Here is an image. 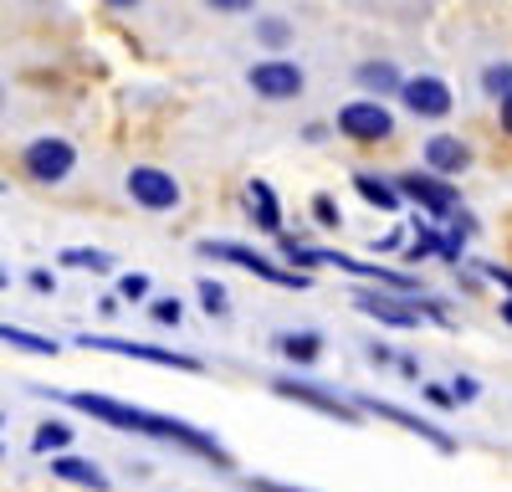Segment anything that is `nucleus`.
Listing matches in <instances>:
<instances>
[{
  "label": "nucleus",
  "mask_w": 512,
  "mask_h": 492,
  "mask_svg": "<svg viewBox=\"0 0 512 492\" xmlns=\"http://www.w3.org/2000/svg\"><path fill=\"white\" fill-rule=\"evenodd\" d=\"M256 41H262V47H287L292 26H287L282 16H262V21H256Z\"/></svg>",
  "instance_id": "26"
},
{
  "label": "nucleus",
  "mask_w": 512,
  "mask_h": 492,
  "mask_svg": "<svg viewBox=\"0 0 512 492\" xmlns=\"http://www.w3.org/2000/svg\"><path fill=\"white\" fill-rule=\"evenodd\" d=\"M354 190H359L369 205H379V211H400V200H405L395 180H379V175H369V170L354 175Z\"/></svg>",
  "instance_id": "18"
},
{
  "label": "nucleus",
  "mask_w": 512,
  "mask_h": 492,
  "mask_svg": "<svg viewBox=\"0 0 512 492\" xmlns=\"http://www.w3.org/2000/svg\"><path fill=\"white\" fill-rule=\"evenodd\" d=\"M195 293H200V308H205L210 318H226V313H231V293H226L216 277H200V282H195Z\"/></svg>",
  "instance_id": "21"
},
{
  "label": "nucleus",
  "mask_w": 512,
  "mask_h": 492,
  "mask_svg": "<svg viewBox=\"0 0 512 492\" xmlns=\"http://www.w3.org/2000/svg\"><path fill=\"white\" fill-rule=\"evenodd\" d=\"M272 395H282V400H292V405H308V410H318V416L344 421V426H359V421H364V410H359L354 400H338L333 390H323V385H313V380H297V375H277V380H272Z\"/></svg>",
  "instance_id": "4"
},
{
  "label": "nucleus",
  "mask_w": 512,
  "mask_h": 492,
  "mask_svg": "<svg viewBox=\"0 0 512 492\" xmlns=\"http://www.w3.org/2000/svg\"><path fill=\"white\" fill-rule=\"evenodd\" d=\"M374 252H405V231H390V236H374Z\"/></svg>",
  "instance_id": "37"
},
{
  "label": "nucleus",
  "mask_w": 512,
  "mask_h": 492,
  "mask_svg": "<svg viewBox=\"0 0 512 492\" xmlns=\"http://www.w3.org/2000/svg\"><path fill=\"white\" fill-rule=\"evenodd\" d=\"M395 364H400V375H405V380H420V359H415V354H400Z\"/></svg>",
  "instance_id": "38"
},
{
  "label": "nucleus",
  "mask_w": 512,
  "mask_h": 492,
  "mask_svg": "<svg viewBox=\"0 0 512 492\" xmlns=\"http://www.w3.org/2000/svg\"><path fill=\"white\" fill-rule=\"evenodd\" d=\"M354 308L369 313V318H379L384 328H420L425 318L441 323V328L456 323V318L446 313V303H436V298H400V293H384V287H359Z\"/></svg>",
  "instance_id": "2"
},
{
  "label": "nucleus",
  "mask_w": 512,
  "mask_h": 492,
  "mask_svg": "<svg viewBox=\"0 0 512 492\" xmlns=\"http://www.w3.org/2000/svg\"><path fill=\"white\" fill-rule=\"evenodd\" d=\"M246 211H251V221L262 226L267 236H282V205H277V190L267 180H251L246 185Z\"/></svg>",
  "instance_id": "15"
},
{
  "label": "nucleus",
  "mask_w": 512,
  "mask_h": 492,
  "mask_svg": "<svg viewBox=\"0 0 512 492\" xmlns=\"http://www.w3.org/2000/svg\"><path fill=\"white\" fill-rule=\"evenodd\" d=\"M277 252H282V262H287V267H297V272H308V267H323V262H318V246L297 241V236H277Z\"/></svg>",
  "instance_id": "20"
},
{
  "label": "nucleus",
  "mask_w": 512,
  "mask_h": 492,
  "mask_svg": "<svg viewBox=\"0 0 512 492\" xmlns=\"http://www.w3.org/2000/svg\"><path fill=\"white\" fill-rule=\"evenodd\" d=\"M149 323L180 328V323H185V303H180V298H154V303H149Z\"/></svg>",
  "instance_id": "25"
},
{
  "label": "nucleus",
  "mask_w": 512,
  "mask_h": 492,
  "mask_svg": "<svg viewBox=\"0 0 512 492\" xmlns=\"http://www.w3.org/2000/svg\"><path fill=\"white\" fill-rule=\"evenodd\" d=\"M313 221H318L323 231H338V226H344V216H338L333 195H313Z\"/></svg>",
  "instance_id": "28"
},
{
  "label": "nucleus",
  "mask_w": 512,
  "mask_h": 492,
  "mask_svg": "<svg viewBox=\"0 0 512 492\" xmlns=\"http://www.w3.org/2000/svg\"><path fill=\"white\" fill-rule=\"evenodd\" d=\"M400 103H405L415 118H446V113H451V88H446L441 77L420 72V77H405V93H400Z\"/></svg>",
  "instance_id": "12"
},
{
  "label": "nucleus",
  "mask_w": 512,
  "mask_h": 492,
  "mask_svg": "<svg viewBox=\"0 0 512 492\" xmlns=\"http://www.w3.org/2000/svg\"><path fill=\"white\" fill-rule=\"evenodd\" d=\"M451 390H456V400H461V405H472V400L482 395V385H477L472 375H456V380H451Z\"/></svg>",
  "instance_id": "30"
},
{
  "label": "nucleus",
  "mask_w": 512,
  "mask_h": 492,
  "mask_svg": "<svg viewBox=\"0 0 512 492\" xmlns=\"http://www.w3.org/2000/svg\"><path fill=\"white\" fill-rule=\"evenodd\" d=\"M149 287H154L149 272H123V277H118V298H123V303H144Z\"/></svg>",
  "instance_id": "27"
},
{
  "label": "nucleus",
  "mask_w": 512,
  "mask_h": 492,
  "mask_svg": "<svg viewBox=\"0 0 512 492\" xmlns=\"http://www.w3.org/2000/svg\"><path fill=\"white\" fill-rule=\"evenodd\" d=\"M0 339H6L11 349H26V354H57V339L26 334V328H16V323H6V328H0Z\"/></svg>",
  "instance_id": "23"
},
{
  "label": "nucleus",
  "mask_w": 512,
  "mask_h": 492,
  "mask_svg": "<svg viewBox=\"0 0 512 492\" xmlns=\"http://www.w3.org/2000/svg\"><path fill=\"white\" fill-rule=\"evenodd\" d=\"M364 354H369V364H374V369H384V364H395V359H400V354H390V349H384L379 339H369V349H364Z\"/></svg>",
  "instance_id": "34"
},
{
  "label": "nucleus",
  "mask_w": 512,
  "mask_h": 492,
  "mask_svg": "<svg viewBox=\"0 0 512 492\" xmlns=\"http://www.w3.org/2000/svg\"><path fill=\"white\" fill-rule=\"evenodd\" d=\"M246 82H251V93H256V98H272V103H287V98H297V93L308 88L303 67H297V62H282V57L256 62V67L246 72Z\"/></svg>",
  "instance_id": "11"
},
{
  "label": "nucleus",
  "mask_w": 512,
  "mask_h": 492,
  "mask_svg": "<svg viewBox=\"0 0 512 492\" xmlns=\"http://www.w3.org/2000/svg\"><path fill=\"white\" fill-rule=\"evenodd\" d=\"M420 159H425V170H431V175L451 180V175H461L466 164H472V149H466L456 134H431L425 149H420Z\"/></svg>",
  "instance_id": "13"
},
{
  "label": "nucleus",
  "mask_w": 512,
  "mask_h": 492,
  "mask_svg": "<svg viewBox=\"0 0 512 492\" xmlns=\"http://www.w3.org/2000/svg\"><path fill=\"white\" fill-rule=\"evenodd\" d=\"M395 185H400V195H405V200H415L431 221H451V216L461 211L456 185H451V180H441V175H431V170H405Z\"/></svg>",
  "instance_id": "5"
},
{
  "label": "nucleus",
  "mask_w": 512,
  "mask_h": 492,
  "mask_svg": "<svg viewBox=\"0 0 512 492\" xmlns=\"http://www.w3.org/2000/svg\"><path fill=\"white\" fill-rule=\"evenodd\" d=\"M52 400H67L72 410H82V416H93V421H103V426H113V431H134V436H149V441H169V446H180V451H190V457L221 467V472L231 467V451L210 436V431H200V426H190V421H180V416L139 410V405L113 400V395H98V390H57Z\"/></svg>",
  "instance_id": "1"
},
{
  "label": "nucleus",
  "mask_w": 512,
  "mask_h": 492,
  "mask_svg": "<svg viewBox=\"0 0 512 492\" xmlns=\"http://www.w3.org/2000/svg\"><path fill=\"white\" fill-rule=\"evenodd\" d=\"M272 349H277L287 364L308 369V364H318V359H323V334H318V328H297V334H277V339H272Z\"/></svg>",
  "instance_id": "14"
},
{
  "label": "nucleus",
  "mask_w": 512,
  "mask_h": 492,
  "mask_svg": "<svg viewBox=\"0 0 512 492\" xmlns=\"http://www.w3.org/2000/svg\"><path fill=\"white\" fill-rule=\"evenodd\" d=\"M338 134L354 139V144H384L395 134V113L384 108L379 98H359L338 108Z\"/></svg>",
  "instance_id": "8"
},
{
  "label": "nucleus",
  "mask_w": 512,
  "mask_h": 492,
  "mask_svg": "<svg viewBox=\"0 0 512 492\" xmlns=\"http://www.w3.org/2000/svg\"><path fill=\"white\" fill-rule=\"evenodd\" d=\"M82 349H103V354H123V359H144V364H164V369H185V375H205V359L195 354H175L159 344H134V339H108V334H77Z\"/></svg>",
  "instance_id": "6"
},
{
  "label": "nucleus",
  "mask_w": 512,
  "mask_h": 492,
  "mask_svg": "<svg viewBox=\"0 0 512 492\" xmlns=\"http://www.w3.org/2000/svg\"><path fill=\"white\" fill-rule=\"evenodd\" d=\"M364 416H379V421H395V426H405V431H415L420 441H431L441 457H456V436L451 431H441L436 421H425V416H415V410H405V405H395V400H374V395H349Z\"/></svg>",
  "instance_id": "7"
},
{
  "label": "nucleus",
  "mask_w": 512,
  "mask_h": 492,
  "mask_svg": "<svg viewBox=\"0 0 512 492\" xmlns=\"http://www.w3.org/2000/svg\"><path fill=\"white\" fill-rule=\"evenodd\" d=\"M497 118H502V134H507V139H512V98H507V103H502V113H497Z\"/></svg>",
  "instance_id": "40"
},
{
  "label": "nucleus",
  "mask_w": 512,
  "mask_h": 492,
  "mask_svg": "<svg viewBox=\"0 0 512 492\" xmlns=\"http://www.w3.org/2000/svg\"><path fill=\"white\" fill-rule=\"evenodd\" d=\"M123 185H128V200L144 205V211H175V205L185 200L180 180L169 175V170H154V164H134Z\"/></svg>",
  "instance_id": "9"
},
{
  "label": "nucleus",
  "mask_w": 512,
  "mask_h": 492,
  "mask_svg": "<svg viewBox=\"0 0 512 492\" xmlns=\"http://www.w3.org/2000/svg\"><path fill=\"white\" fill-rule=\"evenodd\" d=\"M420 400L431 405V410H456V405H461L451 385H420Z\"/></svg>",
  "instance_id": "29"
},
{
  "label": "nucleus",
  "mask_w": 512,
  "mask_h": 492,
  "mask_svg": "<svg viewBox=\"0 0 512 492\" xmlns=\"http://www.w3.org/2000/svg\"><path fill=\"white\" fill-rule=\"evenodd\" d=\"M21 164H26V175L36 185H62L72 175V164H77V149L67 139H36V144H26Z\"/></svg>",
  "instance_id": "10"
},
{
  "label": "nucleus",
  "mask_w": 512,
  "mask_h": 492,
  "mask_svg": "<svg viewBox=\"0 0 512 492\" xmlns=\"http://www.w3.org/2000/svg\"><path fill=\"white\" fill-rule=\"evenodd\" d=\"M118 303H123V298H118V293H108V298L98 303V313H103V318H113V313H118Z\"/></svg>",
  "instance_id": "39"
},
{
  "label": "nucleus",
  "mask_w": 512,
  "mask_h": 492,
  "mask_svg": "<svg viewBox=\"0 0 512 492\" xmlns=\"http://www.w3.org/2000/svg\"><path fill=\"white\" fill-rule=\"evenodd\" d=\"M482 277H492L497 287H507V298H512V267H502V262H482Z\"/></svg>",
  "instance_id": "32"
},
{
  "label": "nucleus",
  "mask_w": 512,
  "mask_h": 492,
  "mask_svg": "<svg viewBox=\"0 0 512 492\" xmlns=\"http://www.w3.org/2000/svg\"><path fill=\"white\" fill-rule=\"evenodd\" d=\"M246 492H303V487H287V482H272V477H251Z\"/></svg>",
  "instance_id": "33"
},
{
  "label": "nucleus",
  "mask_w": 512,
  "mask_h": 492,
  "mask_svg": "<svg viewBox=\"0 0 512 492\" xmlns=\"http://www.w3.org/2000/svg\"><path fill=\"white\" fill-rule=\"evenodd\" d=\"M195 252L210 257V262L246 267L251 277H262V282H272V287H292V293H308V287H313L308 272H297V267H287V262H272V257L251 252V246H241V241H195Z\"/></svg>",
  "instance_id": "3"
},
{
  "label": "nucleus",
  "mask_w": 512,
  "mask_h": 492,
  "mask_svg": "<svg viewBox=\"0 0 512 492\" xmlns=\"http://www.w3.org/2000/svg\"><path fill=\"white\" fill-rule=\"evenodd\" d=\"M67 441H72V426L67 421H41L31 451H36V457H52V451H67Z\"/></svg>",
  "instance_id": "19"
},
{
  "label": "nucleus",
  "mask_w": 512,
  "mask_h": 492,
  "mask_svg": "<svg viewBox=\"0 0 512 492\" xmlns=\"http://www.w3.org/2000/svg\"><path fill=\"white\" fill-rule=\"evenodd\" d=\"M502 323L512 328V298H502Z\"/></svg>",
  "instance_id": "41"
},
{
  "label": "nucleus",
  "mask_w": 512,
  "mask_h": 492,
  "mask_svg": "<svg viewBox=\"0 0 512 492\" xmlns=\"http://www.w3.org/2000/svg\"><path fill=\"white\" fill-rule=\"evenodd\" d=\"M62 267H88V272H113V257L98 252V246H67Z\"/></svg>",
  "instance_id": "22"
},
{
  "label": "nucleus",
  "mask_w": 512,
  "mask_h": 492,
  "mask_svg": "<svg viewBox=\"0 0 512 492\" xmlns=\"http://www.w3.org/2000/svg\"><path fill=\"white\" fill-rule=\"evenodd\" d=\"M451 231H456V236H477V216H472V211H456V216H451Z\"/></svg>",
  "instance_id": "36"
},
{
  "label": "nucleus",
  "mask_w": 512,
  "mask_h": 492,
  "mask_svg": "<svg viewBox=\"0 0 512 492\" xmlns=\"http://www.w3.org/2000/svg\"><path fill=\"white\" fill-rule=\"evenodd\" d=\"M482 93H487V98H497V103H507V98H512V62H492V67L482 72Z\"/></svg>",
  "instance_id": "24"
},
{
  "label": "nucleus",
  "mask_w": 512,
  "mask_h": 492,
  "mask_svg": "<svg viewBox=\"0 0 512 492\" xmlns=\"http://www.w3.org/2000/svg\"><path fill=\"white\" fill-rule=\"evenodd\" d=\"M52 477H57V482H72V487H88V492H108V487H113L108 472H103L98 462H88V457H57V462H52Z\"/></svg>",
  "instance_id": "16"
},
{
  "label": "nucleus",
  "mask_w": 512,
  "mask_h": 492,
  "mask_svg": "<svg viewBox=\"0 0 512 492\" xmlns=\"http://www.w3.org/2000/svg\"><path fill=\"white\" fill-rule=\"evenodd\" d=\"M210 11H226V16H241V11H251L256 0H205Z\"/></svg>",
  "instance_id": "35"
},
{
  "label": "nucleus",
  "mask_w": 512,
  "mask_h": 492,
  "mask_svg": "<svg viewBox=\"0 0 512 492\" xmlns=\"http://www.w3.org/2000/svg\"><path fill=\"white\" fill-rule=\"evenodd\" d=\"M108 6H118V11H128V6H139V0H108Z\"/></svg>",
  "instance_id": "42"
},
{
  "label": "nucleus",
  "mask_w": 512,
  "mask_h": 492,
  "mask_svg": "<svg viewBox=\"0 0 512 492\" xmlns=\"http://www.w3.org/2000/svg\"><path fill=\"white\" fill-rule=\"evenodd\" d=\"M26 282H31V293H57V277H52L47 267H31Z\"/></svg>",
  "instance_id": "31"
},
{
  "label": "nucleus",
  "mask_w": 512,
  "mask_h": 492,
  "mask_svg": "<svg viewBox=\"0 0 512 492\" xmlns=\"http://www.w3.org/2000/svg\"><path fill=\"white\" fill-rule=\"evenodd\" d=\"M354 77H359V88H364L369 98H390V93H405V77H400V67H395V62H364Z\"/></svg>",
  "instance_id": "17"
}]
</instances>
